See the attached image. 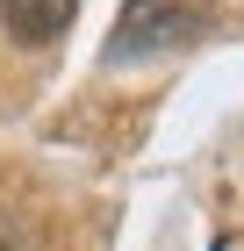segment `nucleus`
Listing matches in <instances>:
<instances>
[{"instance_id":"1","label":"nucleus","mask_w":244,"mask_h":251,"mask_svg":"<svg viewBox=\"0 0 244 251\" xmlns=\"http://www.w3.org/2000/svg\"><path fill=\"white\" fill-rule=\"evenodd\" d=\"M208 29V0H122L101 58L108 65H136V58H165V50H187Z\"/></svg>"},{"instance_id":"2","label":"nucleus","mask_w":244,"mask_h":251,"mask_svg":"<svg viewBox=\"0 0 244 251\" xmlns=\"http://www.w3.org/2000/svg\"><path fill=\"white\" fill-rule=\"evenodd\" d=\"M72 15H79V0H0V22L15 43H57L72 29Z\"/></svg>"}]
</instances>
